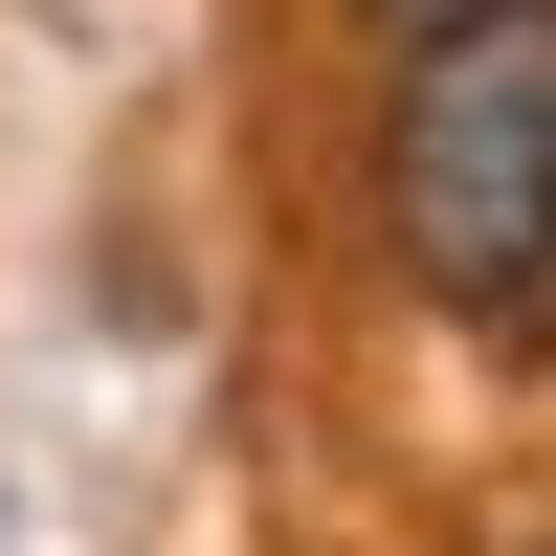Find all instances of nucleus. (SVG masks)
<instances>
[{
	"mask_svg": "<svg viewBox=\"0 0 556 556\" xmlns=\"http://www.w3.org/2000/svg\"><path fill=\"white\" fill-rule=\"evenodd\" d=\"M379 23H401V45H445V23H490V0H379Z\"/></svg>",
	"mask_w": 556,
	"mask_h": 556,
	"instance_id": "nucleus-2",
	"label": "nucleus"
},
{
	"mask_svg": "<svg viewBox=\"0 0 556 556\" xmlns=\"http://www.w3.org/2000/svg\"><path fill=\"white\" fill-rule=\"evenodd\" d=\"M379 245L445 334L556 356V0H490V23L401 45L379 112Z\"/></svg>",
	"mask_w": 556,
	"mask_h": 556,
	"instance_id": "nucleus-1",
	"label": "nucleus"
}]
</instances>
